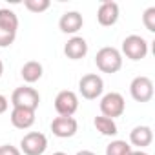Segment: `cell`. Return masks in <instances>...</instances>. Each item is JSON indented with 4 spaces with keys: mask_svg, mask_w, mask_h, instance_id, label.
I'll return each mask as SVG.
<instances>
[{
    "mask_svg": "<svg viewBox=\"0 0 155 155\" xmlns=\"http://www.w3.org/2000/svg\"><path fill=\"white\" fill-rule=\"evenodd\" d=\"M95 64L102 73H117L122 68V55L117 48L106 46V48H101L97 51Z\"/></svg>",
    "mask_w": 155,
    "mask_h": 155,
    "instance_id": "obj_1",
    "label": "cell"
},
{
    "mask_svg": "<svg viewBox=\"0 0 155 155\" xmlns=\"http://www.w3.org/2000/svg\"><path fill=\"white\" fill-rule=\"evenodd\" d=\"M79 91L84 99L88 101H95L104 93V81L102 77L97 73H88L82 75L81 81H79Z\"/></svg>",
    "mask_w": 155,
    "mask_h": 155,
    "instance_id": "obj_2",
    "label": "cell"
},
{
    "mask_svg": "<svg viewBox=\"0 0 155 155\" xmlns=\"http://www.w3.org/2000/svg\"><path fill=\"white\" fill-rule=\"evenodd\" d=\"M126 110V101L119 91H110L106 95H102L101 99V113L108 119H117L124 113Z\"/></svg>",
    "mask_w": 155,
    "mask_h": 155,
    "instance_id": "obj_3",
    "label": "cell"
},
{
    "mask_svg": "<svg viewBox=\"0 0 155 155\" xmlns=\"http://www.w3.org/2000/svg\"><path fill=\"white\" fill-rule=\"evenodd\" d=\"M11 104L13 108H28V110H37L40 104V95L35 88L31 86H20L13 91L11 95Z\"/></svg>",
    "mask_w": 155,
    "mask_h": 155,
    "instance_id": "obj_4",
    "label": "cell"
},
{
    "mask_svg": "<svg viewBox=\"0 0 155 155\" xmlns=\"http://www.w3.org/2000/svg\"><path fill=\"white\" fill-rule=\"evenodd\" d=\"M130 60H142L148 55V42L140 35H128L122 40V53Z\"/></svg>",
    "mask_w": 155,
    "mask_h": 155,
    "instance_id": "obj_5",
    "label": "cell"
},
{
    "mask_svg": "<svg viewBox=\"0 0 155 155\" xmlns=\"http://www.w3.org/2000/svg\"><path fill=\"white\" fill-rule=\"evenodd\" d=\"M18 150L24 155H42L48 150V137L40 131H29L22 137Z\"/></svg>",
    "mask_w": 155,
    "mask_h": 155,
    "instance_id": "obj_6",
    "label": "cell"
},
{
    "mask_svg": "<svg viewBox=\"0 0 155 155\" xmlns=\"http://www.w3.org/2000/svg\"><path fill=\"white\" fill-rule=\"evenodd\" d=\"M130 95L137 102H150L153 99V81L144 75L135 77L130 84Z\"/></svg>",
    "mask_w": 155,
    "mask_h": 155,
    "instance_id": "obj_7",
    "label": "cell"
},
{
    "mask_svg": "<svg viewBox=\"0 0 155 155\" xmlns=\"http://www.w3.org/2000/svg\"><path fill=\"white\" fill-rule=\"evenodd\" d=\"M55 110L60 117H73V113L79 110V97L71 90H62L55 97Z\"/></svg>",
    "mask_w": 155,
    "mask_h": 155,
    "instance_id": "obj_8",
    "label": "cell"
},
{
    "mask_svg": "<svg viewBox=\"0 0 155 155\" xmlns=\"http://www.w3.org/2000/svg\"><path fill=\"white\" fill-rule=\"evenodd\" d=\"M79 130V122L75 117H55L51 120V131L58 139H69Z\"/></svg>",
    "mask_w": 155,
    "mask_h": 155,
    "instance_id": "obj_9",
    "label": "cell"
},
{
    "mask_svg": "<svg viewBox=\"0 0 155 155\" xmlns=\"http://www.w3.org/2000/svg\"><path fill=\"white\" fill-rule=\"evenodd\" d=\"M119 15H120L119 4L113 2V0H104V2H101V6L97 9V22L104 28H110V26L117 24Z\"/></svg>",
    "mask_w": 155,
    "mask_h": 155,
    "instance_id": "obj_10",
    "label": "cell"
},
{
    "mask_svg": "<svg viewBox=\"0 0 155 155\" xmlns=\"http://www.w3.org/2000/svg\"><path fill=\"white\" fill-rule=\"evenodd\" d=\"M82 26H84V18L79 11H66L58 20L60 31L66 35H73V37L82 29Z\"/></svg>",
    "mask_w": 155,
    "mask_h": 155,
    "instance_id": "obj_11",
    "label": "cell"
},
{
    "mask_svg": "<svg viewBox=\"0 0 155 155\" xmlns=\"http://www.w3.org/2000/svg\"><path fill=\"white\" fill-rule=\"evenodd\" d=\"M64 55L71 60H81L88 55V42L86 38L79 37V35H75L71 37L66 44H64Z\"/></svg>",
    "mask_w": 155,
    "mask_h": 155,
    "instance_id": "obj_12",
    "label": "cell"
},
{
    "mask_svg": "<svg viewBox=\"0 0 155 155\" xmlns=\"http://www.w3.org/2000/svg\"><path fill=\"white\" fill-rule=\"evenodd\" d=\"M11 124L18 130H28L35 124V110H28V108H13L11 110Z\"/></svg>",
    "mask_w": 155,
    "mask_h": 155,
    "instance_id": "obj_13",
    "label": "cell"
},
{
    "mask_svg": "<svg viewBox=\"0 0 155 155\" xmlns=\"http://www.w3.org/2000/svg\"><path fill=\"white\" fill-rule=\"evenodd\" d=\"M153 140V131L150 126H135L131 131H130V142L137 148H146L150 146Z\"/></svg>",
    "mask_w": 155,
    "mask_h": 155,
    "instance_id": "obj_14",
    "label": "cell"
},
{
    "mask_svg": "<svg viewBox=\"0 0 155 155\" xmlns=\"http://www.w3.org/2000/svg\"><path fill=\"white\" fill-rule=\"evenodd\" d=\"M42 73H44V68H42V64H40L38 60H28V62L22 66V69H20L22 79H24V82H28V84H33V82L40 81V79H42Z\"/></svg>",
    "mask_w": 155,
    "mask_h": 155,
    "instance_id": "obj_15",
    "label": "cell"
},
{
    "mask_svg": "<svg viewBox=\"0 0 155 155\" xmlns=\"http://www.w3.org/2000/svg\"><path fill=\"white\" fill-rule=\"evenodd\" d=\"M93 124H95L97 131H99V133H102V135H106V137H115V135H117V131H119V128H117V122H115L113 119H108V117H104V115H99V117H95Z\"/></svg>",
    "mask_w": 155,
    "mask_h": 155,
    "instance_id": "obj_16",
    "label": "cell"
},
{
    "mask_svg": "<svg viewBox=\"0 0 155 155\" xmlns=\"http://www.w3.org/2000/svg\"><path fill=\"white\" fill-rule=\"evenodd\" d=\"M0 28L17 33V29H18V17H17V13L8 9V8H0Z\"/></svg>",
    "mask_w": 155,
    "mask_h": 155,
    "instance_id": "obj_17",
    "label": "cell"
},
{
    "mask_svg": "<svg viewBox=\"0 0 155 155\" xmlns=\"http://www.w3.org/2000/svg\"><path fill=\"white\" fill-rule=\"evenodd\" d=\"M130 153H131V146L120 139H115L106 146V155H130Z\"/></svg>",
    "mask_w": 155,
    "mask_h": 155,
    "instance_id": "obj_18",
    "label": "cell"
},
{
    "mask_svg": "<svg viewBox=\"0 0 155 155\" xmlns=\"http://www.w3.org/2000/svg\"><path fill=\"white\" fill-rule=\"evenodd\" d=\"M24 6L31 13H44L46 9H49L51 2L49 0H24Z\"/></svg>",
    "mask_w": 155,
    "mask_h": 155,
    "instance_id": "obj_19",
    "label": "cell"
},
{
    "mask_svg": "<svg viewBox=\"0 0 155 155\" xmlns=\"http://www.w3.org/2000/svg\"><path fill=\"white\" fill-rule=\"evenodd\" d=\"M142 24L150 33H155V8H148L142 15Z\"/></svg>",
    "mask_w": 155,
    "mask_h": 155,
    "instance_id": "obj_20",
    "label": "cell"
},
{
    "mask_svg": "<svg viewBox=\"0 0 155 155\" xmlns=\"http://www.w3.org/2000/svg\"><path fill=\"white\" fill-rule=\"evenodd\" d=\"M15 38H17V33L8 31V29H4V28H0V48H8V46H11V44L15 42Z\"/></svg>",
    "mask_w": 155,
    "mask_h": 155,
    "instance_id": "obj_21",
    "label": "cell"
},
{
    "mask_svg": "<svg viewBox=\"0 0 155 155\" xmlns=\"http://www.w3.org/2000/svg\"><path fill=\"white\" fill-rule=\"evenodd\" d=\"M0 155H22V151L13 144H2L0 146Z\"/></svg>",
    "mask_w": 155,
    "mask_h": 155,
    "instance_id": "obj_22",
    "label": "cell"
},
{
    "mask_svg": "<svg viewBox=\"0 0 155 155\" xmlns=\"http://www.w3.org/2000/svg\"><path fill=\"white\" fill-rule=\"evenodd\" d=\"M8 106H9V101H8L4 95H0V115L8 111Z\"/></svg>",
    "mask_w": 155,
    "mask_h": 155,
    "instance_id": "obj_23",
    "label": "cell"
},
{
    "mask_svg": "<svg viewBox=\"0 0 155 155\" xmlns=\"http://www.w3.org/2000/svg\"><path fill=\"white\" fill-rule=\"evenodd\" d=\"M77 155H97V153H93L91 150H81V151H77Z\"/></svg>",
    "mask_w": 155,
    "mask_h": 155,
    "instance_id": "obj_24",
    "label": "cell"
},
{
    "mask_svg": "<svg viewBox=\"0 0 155 155\" xmlns=\"http://www.w3.org/2000/svg\"><path fill=\"white\" fill-rule=\"evenodd\" d=\"M130 155H148L146 151H142V150H131V153Z\"/></svg>",
    "mask_w": 155,
    "mask_h": 155,
    "instance_id": "obj_25",
    "label": "cell"
},
{
    "mask_svg": "<svg viewBox=\"0 0 155 155\" xmlns=\"http://www.w3.org/2000/svg\"><path fill=\"white\" fill-rule=\"evenodd\" d=\"M2 73H4V62L0 60V77H2Z\"/></svg>",
    "mask_w": 155,
    "mask_h": 155,
    "instance_id": "obj_26",
    "label": "cell"
},
{
    "mask_svg": "<svg viewBox=\"0 0 155 155\" xmlns=\"http://www.w3.org/2000/svg\"><path fill=\"white\" fill-rule=\"evenodd\" d=\"M53 155H68V153H64V151H55Z\"/></svg>",
    "mask_w": 155,
    "mask_h": 155,
    "instance_id": "obj_27",
    "label": "cell"
}]
</instances>
